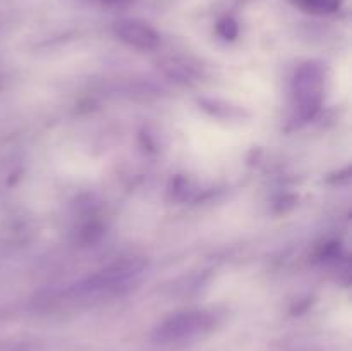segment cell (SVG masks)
<instances>
[{"label":"cell","mask_w":352,"mask_h":351,"mask_svg":"<svg viewBox=\"0 0 352 351\" xmlns=\"http://www.w3.org/2000/svg\"><path fill=\"white\" fill-rule=\"evenodd\" d=\"M323 86V71L315 64H306L296 72L294 93L301 102V109H316L320 103Z\"/></svg>","instance_id":"obj_2"},{"label":"cell","mask_w":352,"mask_h":351,"mask_svg":"<svg viewBox=\"0 0 352 351\" xmlns=\"http://www.w3.org/2000/svg\"><path fill=\"white\" fill-rule=\"evenodd\" d=\"M219 33L222 34L223 38H227V40H232V38L237 34L236 21L230 19V17H226V19L220 21V23H219Z\"/></svg>","instance_id":"obj_5"},{"label":"cell","mask_w":352,"mask_h":351,"mask_svg":"<svg viewBox=\"0 0 352 351\" xmlns=\"http://www.w3.org/2000/svg\"><path fill=\"white\" fill-rule=\"evenodd\" d=\"M215 327V315L205 310H188L174 313L158 323L151 334V341L164 348L189 346L208 337Z\"/></svg>","instance_id":"obj_1"},{"label":"cell","mask_w":352,"mask_h":351,"mask_svg":"<svg viewBox=\"0 0 352 351\" xmlns=\"http://www.w3.org/2000/svg\"><path fill=\"white\" fill-rule=\"evenodd\" d=\"M113 31L119 36V40L131 45V47L138 48V50L150 52L155 50L160 45V34L150 24L143 23V21L122 19L119 23H116Z\"/></svg>","instance_id":"obj_3"},{"label":"cell","mask_w":352,"mask_h":351,"mask_svg":"<svg viewBox=\"0 0 352 351\" xmlns=\"http://www.w3.org/2000/svg\"><path fill=\"white\" fill-rule=\"evenodd\" d=\"M294 3L308 14L327 16V14L337 12L342 6V0H294Z\"/></svg>","instance_id":"obj_4"}]
</instances>
